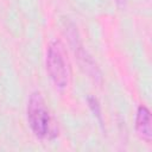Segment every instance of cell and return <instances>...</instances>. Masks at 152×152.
Wrapping results in <instances>:
<instances>
[{
    "label": "cell",
    "mask_w": 152,
    "mask_h": 152,
    "mask_svg": "<svg viewBox=\"0 0 152 152\" xmlns=\"http://www.w3.org/2000/svg\"><path fill=\"white\" fill-rule=\"evenodd\" d=\"M46 70L58 89H65L70 82V64L63 44L59 40L50 43L46 53Z\"/></svg>",
    "instance_id": "obj_1"
},
{
    "label": "cell",
    "mask_w": 152,
    "mask_h": 152,
    "mask_svg": "<svg viewBox=\"0 0 152 152\" xmlns=\"http://www.w3.org/2000/svg\"><path fill=\"white\" fill-rule=\"evenodd\" d=\"M27 120L28 125L38 138H48L50 137L52 129L51 116L45 106L44 99L40 93H32L27 103Z\"/></svg>",
    "instance_id": "obj_2"
},
{
    "label": "cell",
    "mask_w": 152,
    "mask_h": 152,
    "mask_svg": "<svg viewBox=\"0 0 152 152\" xmlns=\"http://www.w3.org/2000/svg\"><path fill=\"white\" fill-rule=\"evenodd\" d=\"M135 129L141 139L150 142L152 138V127H151V113L145 106H140L137 112L135 119Z\"/></svg>",
    "instance_id": "obj_3"
}]
</instances>
